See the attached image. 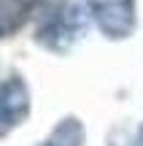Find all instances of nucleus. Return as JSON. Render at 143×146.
Segmentation results:
<instances>
[{
	"mask_svg": "<svg viewBox=\"0 0 143 146\" xmlns=\"http://www.w3.org/2000/svg\"><path fill=\"white\" fill-rule=\"evenodd\" d=\"M89 30V11L78 0H62L41 27L35 30V41L41 43L46 52L54 54H68Z\"/></svg>",
	"mask_w": 143,
	"mask_h": 146,
	"instance_id": "nucleus-1",
	"label": "nucleus"
},
{
	"mask_svg": "<svg viewBox=\"0 0 143 146\" xmlns=\"http://www.w3.org/2000/svg\"><path fill=\"white\" fill-rule=\"evenodd\" d=\"M84 5L108 41H124L138 27L135 0H84Z\"/></svg>",
	"mask_w": 143,
	"mask_h": 146,
	"instance_id": "nucleus-2",
	"label": "nucleus"
},
{
	"mask_svg": "<svg viewBox=\"0 0 143 146\" xmlns=\"http://www.w3.org/2000/svg\"><path fill=\"white\" fill-rule=\"evenodd\" d=\"M30 116V87L22 76H8L0 81V138L14 133Z\"/></svg>",
	"mask_w": 143,
	"mask_h": 146,
	"instance_id": "nucleus-3",
	"label": "nucleus"
},
{
	"mask_svg": "<svg viewBox=\"0 0 143 146\" xmlns=\"http://www.w3.org/2000/svg\"><path fill=\"white\" fill-rule=\"evenodd\" d=\"M30 3L27 0H0V41L14 35L27 22Z\"/></svg>",
	"mask_w": 143,
	"mask_h": 146,
	"instance_id": "nucleus-4",
	"label": "nucleus"
},
{
	"mask_svg": "<svg viewBox=\"0 0 143 146\" xmlns=\"http://www.w3.org/2000/svg\"><path fill=\"white\" fill-rule=\"evenodd\" d=\"M86 141V130L81 125L78 116H65L49 135V146H84Z\"/></svg>",
	"mask_w": 143,
	"mask_h": 146,
	"instance_id": "nucleus-5",
	"label": "nucleus"
},
{
	"mask_svg": "<svg viewBox=\"0 0 143 146\" xmlns=\"http://www.w3.org/2000/svg\"><path fill=\"white\" fill-rule=\"evenodd\" d=\"M132 146H143V125L138 127V133H135V138H132Z\"/></svg>",
	"mask_w": 143,
	"mask_h": 146,
	"instance_id": "nucleus-6",
	"label": "nucleus"
},
{
	"mask_svg": "<svg viewBox=\"0 0 143 146\" xmlns=\"http://www.w3.org/2000/svg\"><path fill=\"white\" fill-rule=\"evenodd\" d=\"M41 146H49V143H41Z\"/></svg>",
	"mask_w": 143,
	"mask_h": 146,
	"instance_id": "nucleus-7",
	"label": "nucleus"
}]
</instances>
